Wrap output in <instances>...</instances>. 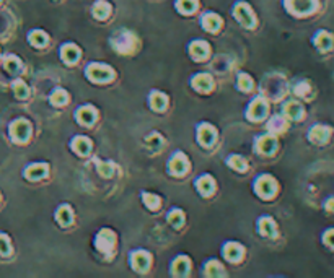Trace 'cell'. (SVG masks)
Returning a JSON list of instances; mask_svg holds the SVG:
<instances>
[{
  "instance_id": "1",
  "label": "cell",
  "mask_w": 334,
  "mask_h": 278,
  "mask_svg": "<svg viewBox=\"0 0 334 278\" xmlns=\"http://www.w3.org/2000/svg\"><path fill=\"white\" fill-rule=\"evenodd\" d=\"M320 0H284L285 10L297 18H308L320 10Z\"/></svg>"
},
{
  "instance_id": "2",
  "label": "cell",
  "mask_w": 334,
  "mask_h": 278,
  "mask_svg": "<svg viewBox=\"0 0 334 278\" xmlns=\"http://www.w3.org/2000/svg\"><path fill=\"white\" fill-rule=\"evenodd\" d=\"M334 137V127L328 124H313L308 133H306V138L315 147H326L332 142Z\"/></svg>"
},
{
  "instance_id": "3",
  "label": "cell",
  "mask_w": 334,
  "mask_h": 278,
  "mask_svg": "<svg viewBox=\"0 0 334 278\" xmlns=\"http://www.w3.org/2000/svg\"><path fill=\"white\" fill-rule=\"evenodd\" d=\"M313 48L321 54H329L334 51V33L328 30H318L311 38Z\"/></svg>"
},
{
  "instance_id": "4",
  "label": "cell",
  "mask_w": 334,
  "mask_h": 278,
  "mask_svg": "<svg viewBox=\"0 0 334 278\" xmlns=\"http://www.w3.org/2000/svg\"><path fill=\"white\" fill-rule=\"evenodd\" d=\"M114 246H116V236L109 229H101L96 236V247L104 256H111L114 252Z\"/></svg>"
},
{
  "instance_id": "5",
  "label": "cell",
  "mask_w": 334,
  "mask_h": 278,
  "mask_svg": "<svg viewBox=\"0 0 334 278\" xmlns=\"http://www.w3.org/2000/svg\"><path fill=\"white\" fill-rule=\"evenodd\" d=\"M113 70L106 65H101V64H92L88 68H86V77L96 83H104V82H109L113 78Z\"/></svg>"
},
{
  "instance_id": "6",
  "label": "cell",
  "mask_w": 334,
  "mask_h": 278,
  "mask_svg": "<svg viewBox=\"0 0 334 278\" xmlns=\"http://www.w3.org/2000/svg\"><path fill=\"white\" fill-rule=\"evenodd\" d=\"M256 192L262 197V199H272V197L276 195L277 192V184L276 181L272 179L271 176L264 174V176H261L258 179V182H256Z\"/></svg>"
},
{
  "instance_id": "7",
  "label": "cell",
  "mask_w": 334,
  "mask_h": 278,
  "mask_svg": "<svg viewBox=\"0 0 334 278\" xmlns=\"http://www.w3.org/2000/svg\"><path fill=\"white\" fill-rule=\"evenodd\" d=\"M282 112H284V118L287 121H294V122H300L305 119V107L302 103L298 101H287L282 107Z\"/></svg>"
},
{
  "instance_id": "8",
  "label": "cell",
  "mask_w": 334,
  "mask_h": 278,
  "mask_svg": "<svg viewBox=\"0 0 334 278\" xmlns=\"http://www.w3.org/2000/svg\"><path fill=\"white\" fill-rule=\"evenodd\" d=\"M113 46L118 49V52L127 54V52H132L137 48V39L130 33H122L113 39Z\"/></svg>"
},
{
  "instance_id": "9",
  "label": "cell",
  "mask_w": 334,
  "mask_h": 278,
  "mask_svg": "<svg viewBox=\"0 0 334 278\" xmlns=\"http://www.w3.org/2000/svg\"><path fill=\"white\" fill-rule=\"evenodd\" d=\"M30 133H31V125L26 122L25 119L15 121L10 125V135H12V138L15 142H18V143H23V142L28 140Z\"/></svg>"
},
{
  "instance_id": "10",
  "label": "cell",
  "mask_w": 334,
  "mask_h": 278,
  "mask_svg": "<svg viewBox=\"0 0 334 278\" xmlns=\"http://www.w3.org/2000/svg\"><path fill=\"white\" fill-rule=\"evenodd\" d=\"M235 18L238 20L243 26H246V28H253L254 23H256V18H254V13L251 12V8L250 5H246V4H238L235 7Z\"/></svg>"
},
{
  "instance_id": "11",
  "label": "cell",
  "mask_w": 334,
  "mask_h": 278,
  "mask_svg": "<svg viewBox=\"0 0 334 278\" xmlns=\"http://www.w3.org/2000/svg\"><path fill=\"white\" fill-rule=\"evenodd\" d=\"M315 86L311 85L310 80H298V82L294 85V95L298 98V100L303 101H310L315 98Z\"/></svg>"
},
{
  "instance_id": "12",
  "label": "cell",
  "mask_w": 334,
  "mask_h": 278,
  "mask_svg": "<svg viewBox=\"0 0 334 278\" xmlns=\"http://www.w3.org/2000/svg\"><path fill=\"white\" fill-rule=\"evenodd\" d=\"M268 114V104L262 98H254L253 103L248 107V119L250 121H261L264 119Z\"/></svg>"
},
{
  "instance_id": "13",
  "label": "cell",
  "mask_w": 334,
  "mask_h": 278,
  "mask_svg": "<svg viewBox=\"0 0 334 278\" xmlns=\"http://www.w3.org/2000/svg\"><path fill=\"white\" fill-rule=\"evenodd\" d=\"M277 148V142L276 137L268 133V135H262L256 140V151H259L261 155H272Z\"/></svg>"
},
{
  "instance_id": "14",
  "label": "cell",
  "mask_w": 334,
  "mask_h": 278,
  "mask_svg": "<svg viewBox=\"0 0 334 278\" xmlns=\"http://www.w3.org/2000/svg\"><path fill=\"white\" fill-rule=\"evenodd\" d=\"M130 264H132V268L139 273H144L148 265H150V256H148L145 250H137L132 256H130Z\"/></svg>"
},
{
  "instance_id": "15",
  "label": "cell",
  "mask_w": 334,
  "mask_h": 278,
  "mask_svg": "<svg viewBox=\"0 0 334 278\" xmlns=\"http://www.w3.org/2000/svg\"><path fill=\"white\" fill-rule=\"evenodd\" d=\"M215 129L212 127V125H209V124H202L199 130H197V138H199V143L202 147H210L214 143L215 140Z\"/></svg>"
},
{
  "instance_id": "16",
  "label": "cell",
  "mask_w": 334,
  "mask_h": 278,
  "mask_svg": "<svg viewBox=\"0 0 334 278\" xmlns=\"http://www.w3.org/2000/svg\"><path fill=\"white\" fill-rule=\"evenodd\" d=\"M188 168H189L188 158L184 156L183 153H176L170 161V171L173 174H176V176H183L184 173L188 171Z\"/></svg>"
},
{
  "instance_id": "17",
  "label": "cell",
  "mask_w": 334,
  "mask_h": 278,
  "mask_svg": "<svg viewBox=\"0 0 334 278\" xmlns=\"http://www.w3.org/2000/svg\"><path fill=\"white\" fill-rule=\"evenodd\" d=\"M212 78H210V75L207 74H199L194 77V80H192V86H194L197 91H202V93H207L212 89Z\"/></svg>"
},
{
  "instance_id": "18",
  "label": "cell",
  "mask_w": 334,
  "mask_h": 278,
  "mask_svg": "<svg viewBox=\"0 0 334 278\" xmlns=\"http://www.w3.org/2000/svg\"><path fill=\"white\" fill-rule=\"evenodd\" d=\"M77 119L83 125H92L96 119V111L92 106H83L77 111Z\"/></svg>"
},
{
  "instance_id": "19",
  "label": "cell",
  "mask_w": 334,
  "mask_h": 278,
  "mask_svg": "<svg viewBox=\"0 0 334 278\" xmlns=\"http://www.w3.org/2000/svg\"><path fill=\"white\" fill-rule=\"evenodd\" d=\"M224 256L230 262H238L241 259V256H243V247L238 243H228L224 247Z\"/></svg>"
},
{
  "instance_id": "20",
  "label": "cell",
  "mask_w": 334,
  "mask_h": 278,
  "mask_svg": "<svg viewBox=\"0 0 334 278\" xmlns=\"http://www.w3.org/2000/svg\"><path fill=\"white\" fill-rule=\"evenodd\" d=\"M189 267H191V262L188 257H176V261L173 262L171 265V270H173V275L176 276H186L188 272H189Z\"/></svg>"
},
{
  "instance_id": "21",
  "label": "cell",
  "mask_w": 334,
  "mask_h": 278,
  "mask_svg": "<svg viewBox=\"0 0 334 278\" xmlns=\"http://www.w3.org/2000/svg\"><path fill=\"white\" fill-rule=\"evenodd\" d=\"M46 174H48V166L42 165V163L31 165V166L26 168V171H25V176L28 179H31V181H36V179L44 177Z\"/></svg>"
},
{
  "instance_id": "22",
  "label": "cell",
  "mask_w": 334,
  "mask_h": 278,
  "mask_svg": "<svg viewBox=\"0 0 334 278\" xmlns=\"http://www.w3.org/2000/svg\"><path fill=\"white\" fill-rule=\"evenodd\" d=\"M268 127L272 133H284L288 129V121L284 115H274V118L269 121Z\"/></svg>"
},
{
  "instance_id": "23",
  "label": "cell",
  "mask_w": 334,
  "mask_h": 278,
  "mask_svg": "<svg viewBox=\"0 0 334 278\" xmlns=\"http://www.w3.org/2000/svg\"><path fill=\"white\" fill-rule=\"evenodd\" d=\"M215 189V182H214V179L210 177V176H201L197 179V191L202 194V195H210L214 192Z\"/></svg>"
},
{
  "instance_id": "24",
  "label": "cell",
  "mask_w": 334,
  "mask_h": 278,
  "mask_svg": "<svg viewBox=\"0 0 334 278\" xmlns=\"http://www.w3.org/2000/svg\"><path fill=\"white\" fill-rule=\"evenodd\" d=\"M90 140L88 138H85V137H75L74 142H72V150L75 151V153H78L80 156H85V155H88L90 153Z\"/></svg>"
},
{
  "instance_id": "25",
  "label": "cell",
  "mask_w": 334,
  "mask_h": 278,
  "mask_svg": "<svg viewBox=\"0 0 334 278\" xmlns=\"http://www.w3.org/2000/svg\"><path fill=\"white\" fill-rule=\"evenodd\" d=\"M220 25H222L220 16H217L215 13H206L204 16H202V26H204L207 31L214 33L220 28Z\"/></svg>"
},
{
  "instance_id": "26",
  "label": "cell",
  "mask_w": 334,
  "mask_h": 278,
  "mask_svg": "<svg viewBox=\"0 0 334 278\" xmlns=\"http://www.w3.org/2000/svg\"><path fill=\"white\" fill-rule=\"evenodd\" d=\"M259 233L262 236L274 238L276 233H277V225L274 223V220H272V218H262L259 221Z\"/></svg>"
},
{
  "instance_id": "27",
  "label": "cell",
  "mask_w": 334,
  "mask_h": 278,
  "mask_svg": "<svg viewBox=\"0 0 334 278\" xmlns=\"http://www.w3.org/2000/svg\"><path fill=\"white\" fill-rule=\"evenodd\" d=\"M60 56H62V59L67 64H74V62H77L78 57H80V51H78V48L74 46V44H65L62 48V52H60Z\"/></svg>"
},
{
  "instance_id": "28",
  "label": "cell",
  "mask_w": 334,
  "mask_h": 278,
  "mask_svg": "<svg viewBox=\"0 0 334 278\" xmlns=\"http://www.w3.org/2000/svg\"><path fill=\"white\" fill-rule=\"evenodd\" d=\"M56 218H57V221H59V225L67 226V225H70V223H72L74 213H72V210H70V207H67V205H62V207L57 210Z\"/></svg>"
},
{
  "instance_id": "29",
  "label": "cell",
  "mask_w": 334,
  "mask_h": 278,
  "mask_svg": "<svg viewBox=\"0 0 334 278\" xmlns=\"http://www.w3.org/2000/svg\"><path fill=\"white\" fill-rule=\"evenodd\" d=\"M191 56L201 60V59H204L207 56V52H209V46L206 42H202V41H196V42H192L191 44Z\"/></svg>"
},
{
  "instance_id": "30",
  "label": "cell",
  "mask_w": 334,
  "mask_h": 278,
  "mask_svg": "<svg viewBox=\"0 0 334 278\" xmlns=\"http://www.w3.org/2000/svg\"><path fill=\"white\" fill-rule=\"evenodd\" d=\"M111 13V7L108 2H104V0H100V2H96L95 7H93V15L98 18V20H104V18H108Z\"/></svg>"
},
{
  "instance_id": "31",
  "label": "cell",
  "mask_w": 334,
  "mask_h": 278,
  "mask_svg": "<svg viewBox=\"0 0 334 278\" xmlns=\"http://www.w3.org/2000/svg\"><path fill=\"white\" fill-rule=\"evenodd\" d=\"M166 103H168V98H166L165 95L158 93V91H155V93L150 95V106L153 107L155 111H162V109H165Z\"/></svg>"
},
{
  "instance_id": "32",
  "label": "cell",
  "mask_w": 334,
  "mask_h": 278,
  "mask_svg": "<svg viewBox=\"0 0 334 278\" xmlns=\"http://www.w3.org/2000/svg\"><path fill=\"white\" fill-rule=\"evenodd\" d=\"M321 243L331 252H334V226L326 228L321 233Z\"/></svg>"
},
{
  "instance_id": "33",
  "label": "cell",
  "mask_w": 334,
  "mask_h": 278,
  "mask_svg": "<svg viewBox=\"0 0 334 278\" xmlns=\"http://www.w3.org/2000/svg\"><path fill=\"white\" fill-rule=\"evenodd\" d=\"M178 10L184 15L192 13L197 8V0H178L176 2Z\"/></svg>"
},
{
  "instance_id": "34",
  "label": "cell",
  "mask_w": 334,
  "mask_h": 278,
  "mask_svg": "<svg viewBox=\"0 0 334 278\" xmlns=\"http://www.w3.org/2000/svg\"><path fill=\"white\" fill-rule=\"evenodd\" d=\"M30 42L36 48H42L48 42V36H46V33H42L39 30L33 31V33H30Z\"/></svg>"
},
{
  "instance_id": "35",
  "label": "cell",
  "mask_w": 334,
  "mask_h": 278,
  "mask_svg": "<svg viewBox=\"0 0 334 278\" xmlns=\"http://www.w3.org/2000/svg\"><path fill=\"white\" fill-rule=\"evenodd\" d=\"M67 101H69V95L60 88L56 89V91L51 95V103L54 106H64V104H67Z\"/></svg>"
},
{
  "instance_id": "36",
  "label": "cell",
  "mask_w": 334,
  "mask_h": 278,
  "mask_svg": "<svg viewBox=\"0 0 334 278\" xmlns=\"http://www.w3.org/2000/svg\"><path fill=\"white\" fill-rule=\"evenodd\" d=\"M142 199H144V203H145L150 210H158V207H160V197H157L155 194L145 192V194L142 195Z\"/></svg>"
},
{
  "instance_id": "37",
  "label": "cell",
  "mask_w": 334,
  "mask_h": 278,
  "mask_svg": "<svg viewBox=\"0 0 334 278\" xmlns=\"http://www.w3.org/2000/svg\"><path fill=\"white\" fill-rule=\"evenodd\" d=\"M228 165H230L233 169H236V171H246V168H248L246 161L238 155H233V156L228 158Z\"/></svg>"
},
{
  "instance_id": "38",
  "label": "cell",
  "mask_w": 334,
  "mask_h": 278,
  "mask_svg": "<svg viewBox=\"0 0 334 278\" xmlns=\"http://www.w3.org/2000/svg\"><path fill=\"white\" fill-rule=\"evenodd\" d=\"M222 272H224V268L217 261H210L206 265V275L207 276H218V275H222Z\"/></svg>"
},
{
  "instance_id": "39",
  "label": "cell",
  "mask_w": 334,
  "mask_h": 278,
  "mask_svg": "<svg viewBox=\"0 0 334 278\" xmlns=\"http://www.w3.org/2000/svg\"><path fill=\"white\" fill-rule=\"evenodd\" d=\"M4 67H5L7 72H10V74H15V72L20 68V60L16 59L15 56H8V57H5V60H4Z\"/></svg>"
},
{
  "instance_id": "40",
  "label": "cell",
  "mask_w": 334,
  "mask_h": 278,
  "mask_svg": "<svg viewBox=\"0 0 334 278\" xmlns=\"http://www.w3.org/2000/svg\"><path fill=\"white\" fill-rule=\"evenodd\" d=\"M13 91L16 95V98H20V100H23V98L28 96V86H26L21 80H16V82L13 83Z\"/></svg>"
},
{
  "instance_id": "41",
  "label": "cell",
  "mask_w": 334,
  "mask_h": 278,
  "mask_svg": "<svg viewBox=\"0 0 334 278\" xmlns=\"http://www.w3.org/2000/svg\"><path fill=\"white\" fill-rule=\"evenodd\" d=\"M168 221L171 223V225H173L174 228H180V226L183 225V221H184V215H183V212H180V210H173V212H170V215H168Z\"/></svg>"
},
{
  "instance_id": "42",
  "label": "cell",
  "mask_w": 334,
  "mask_h": 278,
  "mask_svg": "<svg viewBox=\"0 0 334 278\" xmlns=\"http://www.w3.org/2000/svg\"><path fill=\"white\" fill-rule=\"evenodd\" d=\"M238 88L243 89V91H251L253 89V80L248 75H238Z\"/></svg>"
},
{
  "instance_id": "43",
  "label": "cell",
  "mask_w": 334,
  "mask_h": 278,
  "mask_svg": "<svg viewBox=\"0 0 334 278\" xmlns=\"http://www.w3.org/2000/svg\"><path fill=\"white\" fill-rule=\"evenodd\" d=\"M98 173L103 177H111L114 174V165H111V163H100L98 165Z\"/></svg>"
},
{
  "instance_id": "44",
  "label": "cell",
  "mask_w": 334,
  "mask_h": 278,
  "mask_svg": "<svg viewBox=\"0 0 334 278\" xmlns=\"http://www.w3.org/2000/svg\"><path fill=\"white\" fill-rule=\"evenodd\" d=\"M8 252H10V241L5 235H0V254L7 256Z\"/></svg>"
},
{
  "instance_id": "45",
  "label": "cell",
  "mask_w": 334,
  "mask_h": 278,
  "mask_svg": "<svg viewBox=\"0 0 334 278\" xmlns=\"http://www.w3.org/2000/svg\"><path fill=\"white\" fill-rule=\"evenodd\" d=\"M323 210L328 215H334V195H329L323 202Z\"/></svg>"
},
{
  "instance_id": "46",
  "label": "cell",
  "mask_w": 334,
  "mask_h": 278,
  "mask_svg": "<svg viewBox=\"0 0 334 278\" xmlns=\"http://www.w3.org/2000/svg\"><path fill=\"white\" fill-rule=\"evenodd\" d=\"M147 140H148V145H150L152 148H158L162 145V137L158 135V133H153V135H150Z\"/></svg>"
}]
</instances>
